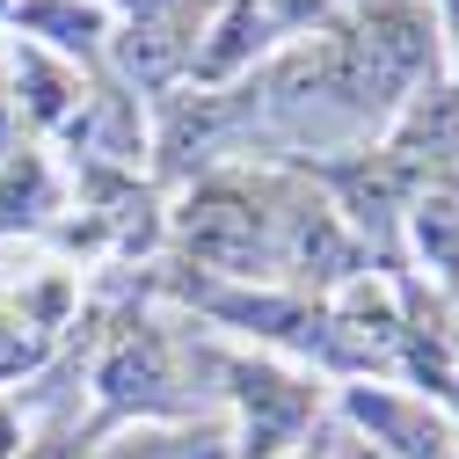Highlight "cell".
<instances>
[{
    "label": "cell",
    "mask_w": 459,
    "mask_h": 459,
    "mask_svg": "<svg viewBox=\"0 0 459 459\" xmlns=\"http://www.w3.org/2000/svg\"><path fill=\"white\" fill-rule=\"evenodd\" d=\"M176 241L219 277H270L277 270V212L255 183H197L176 212Z\"/></svg>",
    "instance_id": "1"
},
{
    "label": "cell",
    "mask_w": 459,
    "mask_h": 459,
    "mask_svg": "<svg viewBox=\"0 0 459 459\" xmlns=\"http://www.w3.org/2000/svg\"><path fill=\"white\" fill-rule=\"evenodd\" d=\"M226 379H234V401H241V459H277L321 416V394L307 379H292V372H277V365L234 358Z\"/></svg>",
    "instance_id": "2"
},
{
    "label": "cell",
    "mask_w": 459,
    "mask_h": 459,
    "mask_svg": "<svg viewBox=\"0 0 459 459\" xmlns=\"http://www.w3.org/2000/svg\"><path fill=\"white\" fill-rule=\"evenodd\" d=\"M95 394L109 401V409H139V416H176V358H168V335L153 321H125L117 335H109V351L95 365Z\"/></svg>",
    "instance_id": "3"
},
{
    "label": "cell",
    "mask_w": 459,
    "mask_h": 459,
    "mask_svg": "<svg viewBox=\"0 0 459 459\" xmlns=\"http://www.w3.org/2000/svg\"><path fill=\"white\" fill-rule=\"evenodd\" d=\"M117 37V66L125 81H139L146 95L168 88V81H183L190 59H197V37H204V15H197V0H176V8H160L146 22H125V30H109Z\"/></svg>",
    "instance_id": "4"
},
{
    "label": "cell",
    "mask_w": 459,
    "mask_h": 459,
    "mask_svg": "<svg viewBox=\"0 0 459 459\" xmlns=\"http://www.w3.org/2000/svg\"><path fill=\"white\" fill-rule=\"evenodd\" d=\"M351 423L372 437V452L386 459H445L452 452V430L437 423L430 401H409V394H386V386H351Z\"/></svg>",
    "instance_id": "5"
},
{
    "label": "cell",
    "mask_w": 459,
    "mask_h": 459,
    "mask_svg": "<svg viewBox=\"0 0 459 459\" xmlns=\"http://www.w3.org/2000/svg\"><path fill=\"white\" fill-rule=\"evenodd\" d=\"M15 37L51 51V59H66V66H95L102 59V44H109V15L102 0H15Z\"/></svg>",
    "instance_id": "6"
},
{
    "label": "cell",
    "mask_w": 459,
    "mask_h": 459,
    "mask_svg": "<svg viewBox=\"0 0 459 459\" xmlns=\"http://www.w3.org/2000/svg\"><path fill=\"white\" fill-rule=\"evenodd\" d=\"M328 183L342 190V226L365 241H386L394 234V219H401V160L394 153H358V160H342V168H328Z\"/></svg>",
    "instance_id": "7"
},
{
    "label": "cell",
    "mask_w": 459,
    "mask_h": 459,
    "mask_svg": "<svg viewBox=\"0 0 459 459\" xmlns=\"http://www.w3.org/2000/svg\"><path fill=\"white\" fill-rule=\"evenodd\" d=\"M409 226H416V248H423L430 263L459 270V183H430V190L416 197Z\"/></svg>",
    "instance_id": "8"
},
{
    "label": "cell",
    "mask_w": 459,
    "mask_h": 459,
    "mask_svg": "<svg viewBox=\"0 0 459 459\" xmlns=\"http://www.w3.org/2000/svg\"><path fill=\"white\" fill-rule=\"evenodd\" d=\"M51 212V176L37 153H15L0 160V226H37Z\"/></svg>",
    "instance_id": "9"
},
{
    "label": "cell",
    "mask_w": 459,
    "mask_h": 459,
    "mask_svg": "<svg viewBox=\"0 0 459 459\" xmlns=\"http://www.w3.org/2000/svg\"><path fill=\"white\" fill-rule=\"evenodd\" d=\"M102 459H226V437L219 430H183V437H160V430H132L117 437Z\"/></svg>",
    "instance_id": "10"
},
{
    "label": "cell",
    "mask_w": 459,
    "mask_h": 459,
    "mask_svg": "<svg viewBox=\"0 0 459 459\" xmlns=\"http://www.w3.org/2000/svg\"><path fill=\"white\" fill-rule=\"evenodd\" d=\"M109 15H125V22H146V15H160V8H176V0H102Z\"/></svg>",
    "instance_id": "11"
},
{
    "label": "cell",
    "mask_w": 459,
    "mask_h": 459,
    "mask_svg": "<svg viewBox=\"0 0 459 459\" xmlns=\"http://www.w3.org/2000/svg\"><path fill=\"white\" fill-rule=\"evenodd\" d=\"M30 459H81V445H74V437H51V445H37Z\"/></svg>",
    "instance_id": "12"
},
{
    "label": "cell",
    "mask_w": 459,
    "mask_h": 459,
    "mask_svg": "<svg viewBox=\"0 0 459 459\" xmlns=\"http://www.w3.org/2000/svg\"><path fill=\"white\" fill-rule=\"evenodd\" d=\"M437 22L452 30V44H459V0H437Z\"/></svg>",
    "instance_id": "13"
},
{
    "label": "cell",
    "mask_w": 459,
    "mask_h": 459,
    "mask_svg": "<svg viewBox=\"0 0 459 459\" xmlns=\"http://www.w3.org/2000/svg\"><path fill=\"white\" fill-rule=\"evenodd\" d=\"M342 459H386V452H372V445H358V437H351V445H342Z\"/></svg>",
    "instance_id": "14"
},
{
    "label": "cell",
    "mask_w": 459,
    "mask_h": 459,
    "mask_svg": "<svg viewBox=\"0 0 459 459\" xmlns=\"http://www.w3.org/2000/svg\"><path fill=\"white\" fill-rule=\"evenodd\" d=\"M8 15H15V0H0V22H8Z\"/></svg>",
    "instance_id": "15"
},
{
    "label": "cell",
    "mask_w": 459,
    "mask_h": 459,
    "mask_svg": "<svg viewBox=\"0 0 459 459\" xmlns=\"http://www.w3.org/2000/svg\"><path fill=\"white\" fill-rule=\"evenodd\" d=\"M299 459H314V452H299Z\"/></svg>",
    "instance_id": "16"
}]
</instances>
